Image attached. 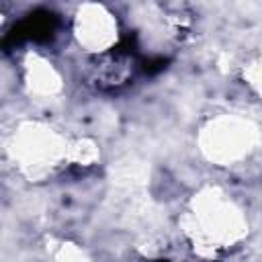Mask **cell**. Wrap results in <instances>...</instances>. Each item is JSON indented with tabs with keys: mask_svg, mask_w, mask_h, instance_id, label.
Instances as JSON below:
<instances>
[{
	"mask_svg": "<svg viewBox=\"0 0 262 262\" xmlns=\"http://www.w3.org/2000/svg\"><path fill=\"white\" fill-rule=\"evenodd\" d=\"M55 27V18L49 12H35L29 18H25L20 25L12 29L6 43H18L23 39H47L51 37Z\"/></svg>",
	"mask_w": 262,
	"mask_h": 262,
	"instance_id": "6da1fadb",
	"label": "cell"
}]
</instances>
